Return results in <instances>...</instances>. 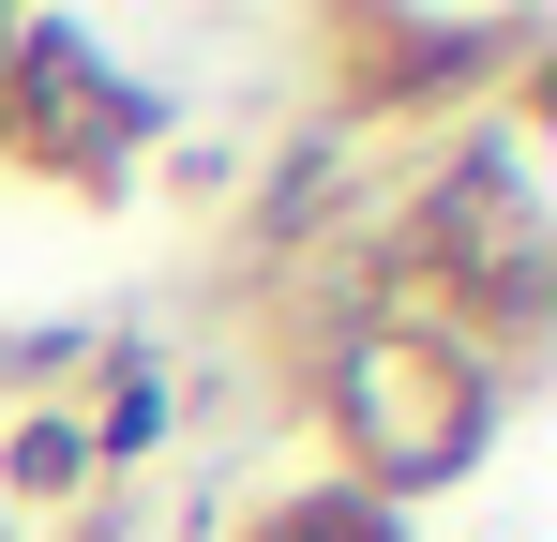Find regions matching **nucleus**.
Masks as SVG:
<instances>
[{
  "mask_svg": "<svg viewBox=\"0 0 557 542\" xmlns=\"http://www.w3.org/2000/svg\"><path fill=\"white\" fill-rule=\"evenodd\" d=\"M332 226H347V151H317V136H301V151L272 167V211H257V257H301V242H332Z\"/></svg>",
  "mask_w": 557,
  "mask_h": 542,
  "instance_id": "nucleus-7",
  "label": "nucleus"
},
{
  "mask_svg": "<svg viewBox=\"0 0 557 542\" xmlns=\"http://www.w3.org/2000/svg\"><path fill=\"white\" fill-rule=\"evenodd\" d=\"M166 136V90H136L106 46L76 30H30L15 15V106H0V167L30 181H76V196H121V167Z\"/></svg>",
  "mask_w": 557,
  "mask_h": 542,
  "instance_id": "nucleus-4",
  "label": "nucleus"
},
{
  "mask_svg": "<svg viewBox=\"0 0 557 542\" xmlns=\"http://www.w3.org/2000/svg\"><path fill=\"white\" fill-rule=\"evenodd\" d=\"M91 467L121 482V467H151L166 452V347H136V332H106V377H91Z\"/></svg>",
  "mask_w": 557,
  "mask_h": 542,
  "instance_id": "nucleus-5",
  "label": "nucleus"
},
{
  "mask_svg": "<svg viewBox=\"0 0 557 542\" xmlns=\"http://www.w3.org/2000/svg\"><path fill=\"white\" fill-rule=\"evenodd\" d=\"M528 61H543V30H528V15H392V0L317 15L332 121H467L482 76H528Z\"/></svg>",
  "mask_w": 557,
  "mask_h": 542,
  "instance_id": "nucleus-3",
  "label": "nucleus"
},
{
  "mask_svg": "<svg viewBox=\"0 0 557 542\" xmlns=\"http://www.w3.org/2000/svg\"><path fill=\"white\" fill-rule=\"evenodd\" d=\"M0 497H15V513H76V497H106L91 422H76V407H15V422H0Z\"/></svg>",
  "mask_w": 557,
  "mask_h": 542,
  "instance_id": "nucleus-6",
  "label": "nucleus"
},
{
  "mask_svg": "<svg viewBox=\"0 0 557 542\" xmlns=\"http://www.w3.org/2000/svg\"><path fill=\"white\" fill-rule=\"evenodd\" d=\"M362 301L407 317V332L482 347L512 392H528V377H543V317H557V226H543L528 136L453 121L437 167L392 181V211H376V242H362Z\"/></svg>",
  "mask_w": 557,
  "mask_h": 542,
  "instance_id": "nucleus-1",
  "label": "nucleus"
},
{
  "mask_svg": "<svg viewBox=\"0 0 557 542\" xmlns=\"http://www.w3.org/2000/svg\"><path fill=\"white\" fill-rule=\"evenodd\" d=\"M242 542H407V513H392V497H362V482H286Z\"/></svg>",
  "mask_w": 557,
  "mask_h": 542,
  "instance_id": "nucleus-8",
  "label": "nucleus"
},
{
  "mask_svg": "<svg viewBox=\"0 0 557 542\" xmlns=\"http://www.w3.org/2000/svg\"><path fill=\"white\" fill-rule=\"evenodd\" d=\"M286 377H301V407L332 422V482H362V497H453L467 467L497 452V422H512V377L482 347H453V332H407V317H376L362 286H301V317H286Z\"/></svg>",
  "mask_w": 557,
  "mask_h": 542,
  "instance_id": "nucleus-2",
  "label": "nucleus"
}]
</instances>
